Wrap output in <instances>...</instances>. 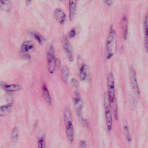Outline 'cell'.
I'll return each mask as SVG.
<instances>
[{"label": "cell", "instance_id": "cell-1", "mask_svg": "<svg viewBox=\"0 0 148 148\" xmlns=\"http://www.w3.org/2000/svg\"><path fill=\"white\" fill-rule=\"evenodd\" d=\"M116 33L113 27H110L106 40V52L108 59L112 58L116 50Z\"/></svg>", "mask_w": 148, "mask_h": 148}, {"label": "cell", "instance_id": "cell-2", "mask_svg": "<svg viewBox=\"0 0 148 148\" xmlns=\"http://www.w3.org/2000/svg\"><path fill=\"white\" fill-rule=\"evenodd\" d=\"M64 119L65 125V133L67 139L70 142H73L74 139V129L72 120V114L70 109H65L64 112Z\"/></svg>", "mask_w": 148, "mask_h": 148}, {"label": "cell", "instance_id": "cell-3", "mask_svg": "<svg viewBox=\"0 0 148 148\" xmlns=\"http://www.w3.org/2000/svg\"><path fill=\"white\" fill-rule=\"evenodd\" d=\"M104 108H105V117L107 130L110 131L112 128V114L110 109V102L108 98L107 94L104 95Z\"/></svg>", "mask_w": 148, "mask_h": 148}, {"label": "cell", "instance_id": "cell-4", "mask_svg": "<svg viewBox=\"0 0 148 148\" xmlns=\"http://www.w3.org/2000/svg\"><path fill=\"white\" fill-rule=\"evenodd\" d=\"M57 61L55 56L54 48L52 45L49 46L47 52V69L50 73H54L56 68Z\"/></svg>", "mask_w": 148, "mask_h": 148}, {"label": "cell", "instance_id": "cell-5", "mask_svg": "<svg viewBox=\"0 0 148 148\" xmlns=\"http://www.w3.org/2000/svg\"><path fill=\"white\" fill-rule=\"evenodd\" d=\"M108 96L110 103H113L115 99V84L113 73L110 72L108 76Z\"/></svg>", "mask_w": 148, "mask_h": 148}, {"label": "cell", "instance_id": "cell-6", "mask_svg": "<svg viewBox=\"0 0 148 148\" xmlns=\"http://www.w3.org/2000/svg\"><path fill=\"white\" fill-rule=\"evenodd\" d=\"M129 76H130V83H131L132 88L134 91L135 94L137 96H139L140 94V91H139L138 83L137 81L136 71L134 67L132 65L129 67Z\"/></svg>", "mask_w": 148, "mask_h": 148}, {"label": "cell", "instance_id": "cell-7", "mask_svg": "<svg viewBox=\"0 0 148 148\" xmlns=\"http://www.w3.org/2000/svg\"><path fill=\"white\" fill-rule=\"evenodd\" d=\"M73 103L77 116H80L83 106V102L80 93L77 90L74 92L73 96Z\"/></svg>", "mask_w": 148, "mask_h": 148}, {"label": "cell", "instance_id": "cell-8", "mask_svg": "<svg viewBox=\"0 0 148 148\" xmlns=\"http://www.w3.org/2000/svg\"><path fill=\"white\" fill-rule=\"evenodd\" d=\"M62 47L68 59L70 61H72L73 60V49L71 43L66 38H65L62 40Z\"/></svg>", "mask_w": 148, "mask_h": 148}, {"label": "cell", "instance_id": "cell-9", "mask_svg": "<svg viewBox=\"0 0 148 148\" xmlns=\"http://www.w3.org/2000/svg\"><path fill=\"white\" fill-rule=\"evenodd\" d=\"M34 49V46L33 43L29 40H26L23 42L21 46V52L24 54V56L27 58H29L30 57L28 54V53Z\"/></svg>", "mask_w": 148, "mask_h": 148}, {"label": "cell", "instance_id": "cell-10", "mask_svg": "<svg viewBox=\"0 0 148 148\" xmlns=\"http://www.w3.org/2000/svg\"><path fill=\"white\" fill-rule=\"evenodd\" d=\"M1 87L8 92H16L19 91L23 89L21 85L18 84H7L4 82L1 83Z\"/></svg>", "mask_w": 148, "mask_h": 148}, {"label": "cell", "instance_id": "cell-11", "mask_svg": "<svg viewBox=\"0 0 148 148\" xmlns=\"http://www.w3.org/2000/svg\"><path fill=\"white\" fill-rule=\"evenodd\" d=\"M55 19L61 24H63L66 20V15L64 12L60 8H57L54 11Z\"/></svg>", "mask_w": 148, "mask_h": 148}, {"label": "cell", "instance_id": "cell-12", "mask_svg": "<svg viewBox=\"0 0 148 148\" xmlns=\"http://www.w3.org/2000/svg\"><path fill=\"white\" fill-rule=\"evenodd\" d=\"M77 0H69V17L71 21L74 18L76 12Z\"/></svg>", "mask_w": 148, "mask_h": 148}, {"label": "cell", "instance_id": "cell-13", "mask_svg": "<svg viewBox=\"0 0 148 148\" xmlns=\"http://www.w3.org/2000/svg\"><path fill=\"white\" fill-rule=\"evenodd\" d=\"M121 29L123 31V36L125 40L127 39L128 36V19L126 16H124L121 19Z\"/></svg>", "mask_w": 148, "mask_h": 148}, {"label": "cell", "instance_id": "cell-14", "mask_svg": "<svg viewBox=\"0 0 148 148\" xmlns=\"http://www.w3.org/2000/svg\"><path fill=\"white\" fill-rule=\"evenodd\" d=\"M42 94L45 101L48 105H51V98L47 88V86L45 84H43L42 86Z\"/></svg>", "mask_w": 148, "mask_h": 148}, {"label": "cell", "instance_id": "cell-15", "mask_svg": "<svg viewBox=\"0 0 148 148\" xmlns=\"http://www.w3.org/2000/svg\"><path fill=\"white\" fill-rule=\"evenodd\" d=\"M12 108V103H8L3 106H0V116H6L11 112Z\"/></svg>", "mask_w": 148, "mask_h": 148}, {"label": "cell", "instance_id": "cell-16", "mask_svg": "<svg viewBox=\"0 0 148 148\" xmlns=\"http://www.w3.org/2000/svg\"><path fill=\"white\" fill-rule=\"evenodd\" d=\"M12 3L9 0H0V9L5 12H9L12 8Z\"/></svg>", "mask_w": 148, "mask_h": 148}, {"label": "cell", "instance_id": "cell-17", "mask_svg": "<svg viewBox=\"0 0 148 148\" xmlns=\"http://www.w3.org/2000/svg\"><path fill=\"white\" fill-rule=\"evenodd\" d=\"M88 74V66L86 64H82L79 69V77L81 80L86 79Z\"/></svg>", "mask_w": 148, "mask_h": 148}, {"label": "cell", "instance_id": "cell-18", "mask_svg": "<svg viewBox=\"0 0 148 148\" xmlns=\"http://www.w3.org/2000/svg\"><path fill=\"white\" fill-rule=\"evenodd\" d=\"M69 75V70L66 65H64L61 69V78L64 82L66 83L68 81Z\"/></svg>", "mask_w": 148, "mask_h": 148}, {"label": "cell", "instance_id": "cell-19", "mask_svg": "<svg viewBox=\"0 0 148 148\" xmlns=\"http://www.w3.org/2000/svg\"><path fill=\"white\" fill-rule=\"evenodd\" d=\"M147 15L146 14L145 16V21H144V23H143V32L145 34V49L146 50V51L147 50Z\"/></svg>", "mask_w": 148, "mask_h": 148}, {"label": "cell", "instance_id": "cell-20", "mask_svg": "<svg viewBox=\"0 0 148 148\" xmlns=\"http://www.w3.org/2000/svg\"><path fill=\"white\" fill-rule=\"evenodd\" d=\"M123 131H124V136L126 138V139L128 141V142H131V133L130 132V130L128 126V124L126 121H124V124H123Z\"/></svg>", "mask_w": 148, "mask_h": 148}, {"label": "cell", "instance_id": "cell-21", "mask_svg": "<svg viewBox=\"0 0 148 148\" xmlns=\"http://www.w3.org/2000/svg\"><path fill=\"white\" fill-rule=\"evenodd\" d=\"M32 35L34 38V39L38 42V43L40 45L43 44L45 42V37L38 32H34L32 33Z\"/></svg>", "mask_w": 148, "mask_h": 148}, {"label": "cell", "instance_id": "cell-22", "mask_svg": "<svg viewBox=\"0 0 148 148\" xmlns=\"http://www.w3.org/2000/svg\"><path fill=\"white\" fill-rule=\"evenodd\" d=\"M18 138V130L17 127H14L11 132L10 138L13 142H16Z\"/></svg>", "mask_w": 148, "mask_h": 148}, {"label": "cell", "instance_id": "cell-23", "mask_svg": "<svg viewBox=\"0 0 148 148\" xmlns=\"http://www.w3.org/2000/svg\"><path fill=\"white\" fill-rule=\"evenodd\" d=\"M38 148H46V140L44 136H41L38 142Z\"/></svg>", "mask_w": 148, "mask_h": 148}, {"label": "cell", "instance_id": "cell-24", "mask_svg": "<svg viewBox=\"0 0 148 148\" xmlns=\"http://www.w3.org/2000/svg\"><path fill=\"white\" fill-rule=\"evenodd\" d=\"M76 34V32L75 28H72V29L69 31V33H68V36H69V38H73V37L75 36Z\"/></svg>", "mask_w": 148, "mask_h": 148}, {"label": "cell", "instance_id": "cell-25", "mask_svg": "<svg viewBox=\"0 0 148 148\" xmlns=\"http://www.w3.org/2000/svg\"><path fill=\"white\" fill-rule=\"evenodd\" d=\"M78 148H87V145L84 140H81Z\"/></svg>", "mask_w": 148, "mask_h": 148}, {"label": "cell", "instance_id": "cell-26", "mask_svg": "<svg viewBox=\"0 0 148 148\" xmlns=\"http://www.w3.org/2000/svg\"><path fill=\"white\" fill-rule=\"evenodd\" d=\"M104 3L107 6H110L113 2V0H103Z\"/></svg>", "mask_w": 148, "mask_h": 148}, {"label": "cell", "instance_id": "cell-27", "mask_svg": "<svg viewBox=\"0 0 148 148\" xmlns=\"http://www.w3.org/2000/svg\"><path fill=\"white\" fill-rule=\"evenodd\" d=\"M72 84L75 87H78V82H77V80H76L75 79H72Z\"/></svg>", "mask_w": 148, "mask_h": 148}, {"label": "cell", "instance_id": "cell-28", "mask_svg": "<svg viewBox=\"0 0 148 148\" xmlns=\"http://www.w3.org/2000/svg\"><path fill=\"white\" fill-rule=\"evenodd\" d=\"M114 117L116 120H117L118 117V114H117V106H114Z\"/></svg>", "mask_w": 148, "mask_h": 148}, {"label": "cell", "instance_id": "cell-29", "mask_svg": "<svg viewBox=\"0 0 148 148\" xmlns=\"http://www.w3.org/2000/svg\"><path fill=\"white\" fill-rule=\"evenodd\" d=\"M30 1H31V0H26L27 3H29V2H30Z\"/></svg>", "mask_w": 148, "mask_h": 148}, {"label": "cell", "instance_id": "cell-30", "mask_svg": "<svg viewBox=\"0 0 148 148\" xmlns=\"http://www.w3.org/2000/svg\"><path fill=\"white\" fill-rule=\"evenodd\" d=\"M60 1H61V2H64L65 0H60Z\"/></svg>", "mask_w": 148, "mask_h": 148}]
</instances>
